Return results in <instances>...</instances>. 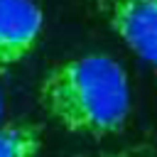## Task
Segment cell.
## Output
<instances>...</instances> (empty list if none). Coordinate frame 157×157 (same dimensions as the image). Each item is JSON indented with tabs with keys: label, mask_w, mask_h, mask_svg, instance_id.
Segmentation results:
<instances>
[{
	"label": "cell",
	"mask_w": 157,
	"mask_h": 157,
	"mask_svg": "<svg viewBox=\"0 0 157 157\" xmlns=\"http://www.w3.org/2000/svg\"><path fill=\"white\" fill-rule=\"evenodd\" d=\"M42 29L44 12L34 0H0V71L27 59Z\"/></svg>",
	"instance_id": "3"
},
{
	"label": "cell",
	"mask_w": 157,
	"mask_h": 157,
	"mask_svg": "<svg viewBox=\"0 0 157 157\" xmlns=\"http://www.w3.org/2000/svg\"><path fill=\"white\" fill-rule=\"evenodd\" d=\"M93 157H157V147L155 145H135V147L101 152V155H93Z\"/></svg>",
	"instance_id": "5"
},
{
	"label": "cell",
	"mask_w": 157,
	"mask_h": 157,
	"mask_svg": "<svg viewBox=\"0 0 157 157\" xmlns=\"http://www.w3.org/2000/svg\"><path fill=\"white\" fill-rule=\"evenodd\" d=\"M42 125L29 120L0 123V157H37L42 150Z\"/></svg>",
	"instance_id": "4"
},
{
	"label": "cell",
	"mask_w": 157,
	"mask_h": 157,
	"mask_svg": "<svg viewBox=\"0 0 157 157\" xmlns=\"http://www.w3.org/2000/svg\"><path fill=\"white\" fill-rule=\"evenodd\" d=\"M0 113H2V98H0Z\"/></svg>",
	"instance_id": "6"
},
{
	"label": "cell",
	"mask_w": 157,
	"mask_h": 157,
	"mask_svg": "<svg viewBox=\"0 0 157 157\" xmlns=\"http://www.w3.org/2000/svg\"><path fill=\"white\" fill-rule=\"evenodd\" d=\"M105 25L157 69V0H93Z\"/></svg>",
	"instance_id": "2"
},
{
	"label": "cell",
	"mask_w": 157,
	"mask_h": 157,
	"mask_svg": "<svg viewBox=\"0 0 157 157\" xmlns=\"http://www.w3.org/2000/svg\"><path fill=\"white\" fill-rule=\"evenodd\" d=\"M37 98L66 132L96 140L123 132L132 108L128 71L103 52L52 66L37 86Z\"/></svg>",
	"instance_id": "1"
}]
</instances>
